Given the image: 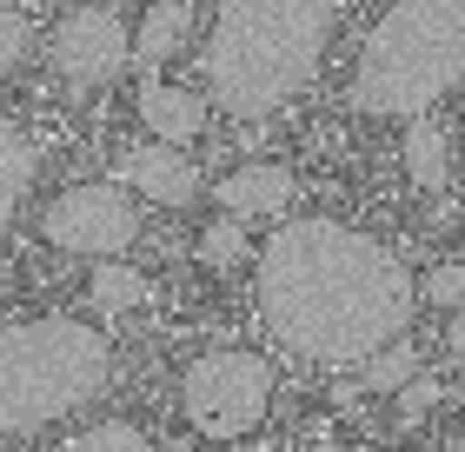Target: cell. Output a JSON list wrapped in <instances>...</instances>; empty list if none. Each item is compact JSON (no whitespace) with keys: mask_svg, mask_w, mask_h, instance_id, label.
Returning a JSON list of instances; mask_svg holds the SVG:
<instances>
[{"mask_svg":"<svg viewBox=\"0 0 465 452\" xmlns=\"http://www.w3.org/2000/svg\"><path fill=\"white\" fill-rule=\"evenodd\" d=\"M266 333L320 366H359L412 326V273L399 253L346 220H280L252 266Z\"/></svg>","mask_w":465,"mask_h":452,"instance_id":"obj_1","label":"cell"},{"mask_svg":"<svg viewBox=\"0 0 465 452\" xmlns=\"http://www.w3.org/2000/svg\"><path fill=\"white\" fill-rule=\"evenodd\" d=\"M340 7L332 0H220L213 34L200 47V87L240 120L280 114L320 74Z\"/></svg>","mask_w":465,"mask_h":452,"instance_id":"obj_2","label":"cell"},{"mask_svg":"<svg viewBox=\"0 0 465 452\" xmlns=\"http://www.w3.org/2000/svg\"><path fill=\"white\" fill-rule=\"evenodd\" d=\"M465 80V0H392L352 60L346 100L372 120H419Z\"/></svg>","mask_w":465,"mask_h":452,"instance_id":"obj_3","label":"cell"},{"mask_svg":"<svg viewBox=\"0 0 465 452\" xmlns=\"http://www.w3.org/2000/svg\"><path fill=\"white\" fill-rule=\"evenodd\" d=\"M114 373V353L87 319H14L0 326V439L80 413Z\"/></svg>","mask_w":465,"mask_h":452,"instance_id":"obj_4","label":"cell"},{"mask_svg":"<svg viewBox=\"0 0 465 452\" xmlns=\"http://www.w3.org/2000/svg\"><path fill=\"white\" fill-rule=\"evenodd\" d=\"M180 406H186V419L200 426V439H246L252 426L266 419V406H272V366L260 353H206L186 366V379H180Z\"/></svg>","mask_w":465,"mask_h":452,"instance_id":"obj_5","label":"cell"},{"mask_svg":"<svg viewBox=\"0 0 465 452\" xmlns=\"http://www.w3.org/2000/svg\"><path fill=\"white\" fill-rule=\"evenodd\" d=\"M40 233L60 253H80V260H120L140 240V213L120 186H67L40 213Z\"/></svg>","mask_w":465,"mask_h":452,"instance_id":"obj_6","label":"cell"},{"mask_svg":"<svg viewBox=\"0 0 465 452\" xmlns=\"http://www.w3.org/2000/svg\"><path fill=\"white\" fill-rule=\"evenodd\" d=\"M47 54H54L67 87H107L126 60H134V34H126V20L114 7H74L54 27Z\"/></svg>","mask_w":465,"mask_h":452,"instance_id":"obj_7","label":"cell"},{"mask_svg":"<svg viewBox=\"0 0 465 452\" xmlns=\"http://www.w3.org/2000/svg\"><path fill=\"white\" fill-rule=\"evenodd\" d=\"M114 174H120V186H134V193H146L153 206H173V213L200 200V166L186 160L180 146H166V140L120 154V160H114Z\"/></svg>","mask_w":465,"mask_h":452,"instance_id":"obj_8","label":"cell"},{"mask_svg":"<svg viewBox=\"0 0 465 452\" xmlns=\"http://www.w3.org/2000/svg\"><path fill=\"white\" fill-rule=\"evenodd\" d=\"M213 200H220V213H232V220H280L292 206V174L272 166V160H252V166H240V174H226L213 186Z\"/></svg>","mask_w":465,"mask_h":452,"instance_id":"obj_9","label":"cell"},{"mask_svg":"<svg viewBox=\"0 0 465 452\" xmlns=\"http://www.w3.org/2000/svg\"><path fill=\"white\" fill-rule=\"evenodd\" d=\"M134 106H140V120H146V134H153V140L186 146L206 126V106H213V100H200L193 87H173V80H146Z\"/></svg>","mask_w":465,"mask_h":452,"instance_id":"obj_10","label":"cell"},{"mask_svg":"<svg viewBox=\"0 0 465 452\" xmlns=\"http://www.w3.org/2000/svg\"><path fill=\"white\" fill-rule=\"evenodd\" d=\"M27 186H34V146H27V134H20L7 114H0V226L20 213Z\"/></svg>","mask_w":465,"mask_h":452,"instance_id":"obj_11","label":"cell"},{"mask_svg":"<svg viewBox=\"0 0 465 452\" xmlns=\"http://www.w3.org/2000/svg\"><path fill=\"white\" fill-rule=\"evenodd\" d=\"M406 174H412V186H446V174H452V140L432 114H419L406 134Z\"/></svg>","mask_w":465,"mask_h":452,"instance_id":"obj_12","label":"cell"},{"mask_svg":"<svg viewBox=\"0 0 465 452\" xmlns=\"http://www.w3.org/2000/svg\"><path fill=\"white\" fill-rule=\"evenodd\" d=\"M186 27H193V14H186V0H160V7L146 14V20H140V34H134V54L146 60V67H160V60H173V54H180Z\"/></svg>","mask_w":465,"mask_h":452,"instance_id":"obj_13","label":"cell"},{"mask_svg":"<svg viewBox=\"0 0 465 452\" xmlns=\"http://www.w3.org/2000/svg\"><path fill=\"white\" fill-rule=\"evenodd\" d=\"M87 293H94V313L100 319H120V313H134L146 299V273L140 266H120V260H100L94 279H87Z\"/></svg>","mask_w":465,"mask_h":452,"instance_id":"obj_14","label":"cell"},{"mask_svg":"<svg viewBox=\"0 0 465 452\" xmlns=\"http://www.w3.org/2000/svg\"><path fill=\"white\" fill-rule=\"evenodd\" d=\"M412 373H419V347L406 333H399L392 347H379L372 359H359V386H366V393H399Z\"/></svg>","mask_w":465,"mask_h":452,"instance_id":"obj_15","label":"cell"},{"mask_svg":"<svg viewBox=\"0 0 465 452\" xmlns=\"http://www.w3.org/2000/svg\"><path fill=\"white\" fill-rule=\"evenodd\" d=\"M246 220H232V213H220L213 226L200 233V266H213V273H240L246 266Z\"/></svg>","mask_w":465,"mask_h":452,"instance_id":"obj_16","label":"cell"},{"mask_svg":"<svg viewBox=\"0 0 465 452\" xmlns=\"http://www.w3.org/2000/svg\"><path fill=\"white\" fill-rule=\"evenodd\" d=\"M419 299H426V306L459 313V306H465V260H439L426 279H419Z\"/></svg>","mask_w":465,"mask_h":452,"instance_id":"obj_17","label":"cell"},{"mask_svg":"<svg viewBox=\"0 0 465 452\" xmlns=\"http://www.w3.org/2000/svg\"><path fill=\"white\" fill-rule=\"evenodd\" d=\"M67 452H153V446H146V433H140V426L107 419V426H94V433H80Z\"/></svg>","mask_w":465,"mask_h":452,"instance_id":"obj_18","label":"cell"},{"mask_svg":"<svg viewBox=\"0 0 465 452\" xmlns=\"http://www.w3.org/2000/svg\"><path fill=\"white\" fill-rule=\"evenodd\" d=\"M27 54H34V27H27L20 14H7V7H0V74H7V67H20Z\"/></svg>","mask_w":465,"mask_h":452,"instance_id":"obj_19","label":"cell"},{"mask_svg":"<svg viewBox=\"0 0 465 452\" xmlns=\"http://www.w3.org/2000/svg\"><path fill=\"white\" fill-rule=\"evenodd\" d=\"M432 406H439V379H426V373H412L406 386H399V419H426L432 413Z\"/></svg>","mask_w":465,"mask_h":452,"instance_id":"obj_20","label":"cell"},{"mask_svg":"<svg viewBox=\"0 0 465 452\" xmlns=\"http://www.w3.org/2000/svg\"><path fill=\"white\" fill-rule=\"evenodd\" d=\"M446 347H452V353H465V306H459V319L446 326Z\"/></svg>","mask_w":465,"mask_h":452,"instance_id":"obj_21","label":"cell"},{"mask_svg":"<svg viewBox=\"0 0 465 452\" xmlns=\"http://www.w3.org/2000/svg\"><path fill=\"white\" fill-rule=\"evenodd\" d=\"M446 452H465V433H459V439H452V446H446Z\"/></svg>","mask_w":465,"mask_h":452,"instance_id":"obj_22","label":"cell"},{"mask_svg":"<svg viewBox=\"0 0 465 452\" xmlns=\"http://www.w3.org/2000/svg\"><path fill=\"white\" fill-rule=\"evenodd\" d=\"M312 452H346V446H312Z\"/></svg>","mask_w":465,"mask_h":452,"instance_id":"obj_23","label":"cell"},{"mask_svg":"<svg viewBox=\"0 0 465 452\" xmlns=\"http://www.w3.org/2000/svg\"><path fill=\"white\" fill-rule=\"evenodd\" d=\"M240 452H246V446H240Z\"/></svg>","mask_w":465,"mask_h":452,"instance_id":"obj_24","label":"cell"}]
</instances>
